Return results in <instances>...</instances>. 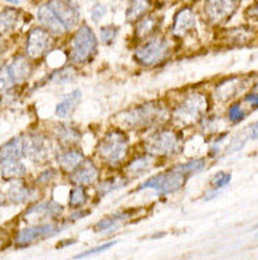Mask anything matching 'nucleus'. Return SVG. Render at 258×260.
I'll return each instance as SVG.
<instances>
[{
  "label": "nucleus",
  "mask_w": 258,
  "mask_h": 260,
  "mask_svg": "<svg viewBox=\"0 0 258 260\" xmlns=\"http://www.w3.org/2000/svg\"><path fill=\"white\" fill-rule=\"evenodd\" d=\"M4 203H6V197H4V194H0V206L3 205Z\"/></svg>",
  "instance_id": "nucleus-42"
},
{
  "label": "nucleus",
  "mask_w": 258,
  "mask_h": 260,
  "mask_svg": "<svg viewBox=\"0 0 258 260\" xmlns=\"http://www.w3.org/2000/svg\"><path fill=\"white\" fill-rule=\"evenodd\" d=\"M96 50H97V38L95 33L89 26L83 25L73 36L69 58L73 63H84L96 54Z\"/></svg>",
  "instance_id": "nucleus-1"
},
{
  "label": "nucleus",
  "mask_w": 258,
  "mask_h": 260,
  "mask_svg": "<svg viewBox=\"0 0 258 260\" xmlns=\"http://www.w3.org/2000/svg\"><path fill=\"white\" fill-rule=\"evenodd\" d=\"M34 196V190L30 188L25 187L24 184H16L12 185L8 192V199L15 204H22L33 199Z\"/></svg>",
  "instance_id": "nucleus-23"
},
{
  "label": "nucleus",
  "mask_w": 258,
  "mask_h": 260,
  "mask_svg": "<svg viewBox=\"0 0 258 260\" xmlns=\"http://www.w3.org/2000/svg\"><path fill=\"white\" fill-rule=\"evenodd\" d=\"M50 38L46 30L41 28H34L30 30L26 42V53L30 58H40L49 48Z\"/></svg>",
  "instance_id": "nucleus-10"
},
{
  "label": "nucleus",
  "mask_w": 258,
  "mask_h": 260,
  "mask_svg": "<svg viewBox=\"0 0 258 260\" xmlns=\"http://www.w3.org/2000/svg\"><path fill=\"white\" fill-rule=\"evenodd\" d=\"M168 49V41L165 38H152L151 41L138 49L135 57L140 63L145 66H154L167 57Z\"/></svg>",
  "instance_id": "nucleus-6"
},
{
  "label": "nucleus",
  "mask_w": 258,
  "mask_h": 260,
  "mask_svg": "<svg viewBox=\"0 0 258 260\" xmlns=\"http://www.w3.org/2000/svg\"><path fill=\"white\" fill-rule=\"evenodd\" d=\"M63 208L57 203H42L38 205L32 206L30 209H28L26 216H33L35 218H54L62 214Z\"/></svg>",
  "instance_id": "nucleus-16"
},
{
  "label": "nucleus",
  "mask_w": 258,
  "mask_h": 260,
  "mask_svg": "<svg viewBox=\"0 0 258 260\" xmlns=\"http://www.w3.org/2000/svg\"><path fill=\"white\" fill-rule=\"evenodd\" d=\"M152 163H154V159H152L151 155L140 156V158L135 159L134 162L130 163V166L127 167V171H129V174L132 175V176H138V175L147 171L148 168L152 166Z\"/></svg>",
  "instance_id": "nucleus-25"
},
{
  "label": "nucleus",
  "mask_w": 258,
  "mask_h": 260,
  "mask_svg": "<svg viewBox=\"0 0 258 260\" xmlns=\"http://www.w3.org/2000/svg\"><path fill=\"white\" fill-rule=\"evenodd\" d=\"M63 230V226L53 225V223H48V225H38V226H30V228L22 229L16 237V244L19 247H24L28 244L33 243L34 241L42 238H50L53 235L59 234Z\"/></svg>",
  "instance_id": "nucleus-8"
},
{
  "label": "nucleus",
  "mask_w": 258,
  "mask_h": 260,
  "mask_svg": "<svg viewBox=\"0 0 258 260\" xmlns=\"http://www.w3.org/2000/svg\"><path fill=\"white\" fill-rule=\"evenodd\" d=\"M57 136L60 142H63L64 145H72L78 142L80 138L79 130L71 126H60L57 132Z\"/></svg>",
  "instance_id": "nucleus-26"
},
{
  "label": "nucleus",
  "mask_w": 258,
  "mask_h": 260,
  "mask_svg": "<svg viewBox=\"0 0 258 260\" xmlns=\"http://www.w3.org/2000/svg\"><path fill=\"white\" fill-rule=\"evenodd\" d=\"M7 67H8V71H10L15 84L28 79L29 75H30V71H32L30 70V64L24 57L15 58Z\"/></svg>",
  "instance_id": "nucleus-19"
},
{
  "label": "nucleus",
  "mask_w": 258,
  "mask_h": 260,
  "mask_svg": "<svg viewBox=\"0 0 258 260\" xmlns=\"http://www.w3.org/2000/svg\"><path fill=\"white\" fill-rule=\"evenodd\" d=\"M253 15H254L255 17H258V3H257V6H255V8H254V13H253Z\"/></svg>",
  "instance_id": "nucleus-43"
},
{
  "label": "nucleus",
  "mask_w": 258,
  "mask_h": 260,
  "mask_svg": "<svg viewBox=\"0 0 258 260\" xmlns=\"http://www.w3.org/2000/svg\"><path fill=\"white\" fill-rule=\"evenodd\" d=\"M114 244H116V242H109V243L101 244V246H97V247L92 248V250L85 251V252H83V254L78 255V256H76V259H80V257H87V256H91V255H95V254H100V252H104V251H106L107 248H110L112 246H114Z\"/></svg>",
  "instance_id": "nucleus-36"
},
{
  "label": "nucleus",
  "mask_w": 258,
  "mask_h": 260,
  "mask_svg": "<svg viewBox=\"0 0 258 260\" xmlns=\"http://www.w3.org/2000/svg\"><path fill=\"white\" fill-rule=\"evenodd\" d=\"M164 114L165 111L161 105L156 103H148L127 113H123L121 118L130 127H147L155 124L156 121L161 120Z\"/></svg>",
  "instance_id": "nucleus-2"
},
{
  "label": "nucleus",
  "mask_w": 258,
  "mask_h": 260,
  "mask_svg": "<svg viewBox=\"0 0 258 260\" xmlns=\"http://www.w3.org/2000/svg\"><path fill=\"white\" fill-rule=\"evenodd\" d=\"M257 88H258V84H257Z\"/></svg>",
  "instance_id": "nucleus-45"
},
{
  "label": "nucleus",
  "mask_w": 258,
  "mask_h": 260,
  "mask_svg": "<svg viewBox=\"0 0 258 260\" xmlns=\"http://www.w3.org/2000/svg\"><path fill=\"white\" fill-rule=\"evenodd\" d=\"M148 10V2L147 0H132L130 4L129 10H127V20L129 21H134V20L139 19L143 13Z\"/></svg>",
  "instance_id": "nucleus-27"
},
{
  "label": "nucleus",
  "mask_w": 258,
  "mask_h": 260,
  "mask_svg": "<svg viewBox=\"0 0 258 260\" xmlns=\"http://www.w3.org/2000/svg\"><path fill=\"white\" fill-rule=\"evenodd\" d=\"M207 109V100L201 93L189 96L174 112V118L179 124L190 125L201 117Z\"/></svg>",
  "instance_id": "nucleus-5"
},
{
  "label": "nucleus",
  "mask_w": 258,
  "mask_h": 260,
  "mask_svg": "<svg viewBox=\"0 0 258 260\" xmlns=\"http://www.w3.org/2000/svg\"><path fill=\"white\" fill-rule=\"evenodd\" d=\"M25 155V141L22 137H16L7 142L2 149H0V159H20Z\"/></svg>",
  "instance_id": "nucleus-17"
},
{
  "label": "nucleus",
  "mask_w": 258,
  "mask_h": 260,
  "mask_svg": "<svg viewBox=\"0 0 258 260\" xmlns=\"http://www.w3.org/2000/svg\"><path fill=\"white\" fill-rule=\"evenodd\" d=\"M177 168L188 176V175H193V174H197V172H201L202 170L205 168V160H203V159H195V160H193V162L190 163L179 165Z\"/></svg>",
  "instance_id": "nucleus-31"
},
{
  "label": "nucleus",
  "mask_w": 258,
  "mask_h": 260,
  "mask_svg": "<svg viewBox=\"0 0 258 260\" xmlns=\"http://www.w3.org/2000/svg\"><path fill=\"white\" fill-rule=\"evenodd\" d=\"M186 175L181 172L178 168H174L172 171L164 172V174L156 175L154 178L148 179L145 183L140 185V189L151 188V189L158 190L160 193H172L182 187L185 183Z\"/></svg>",
  "instance_id": "nucleus-4"
},
{
  "label": "nucleus",
  "mask_w": 258,
  "mask_h": 260,
  "mask_svg": "<svg viewBox=\"0 0 258 260\" xmlns=\"http://www.w3.org/2000/svg\"><path fill=\"white\" fill-rule=\"evenodd\" d=\"M7 2H10V3H12V4H19L20 3V0H7Z\"/></svg>",
  "instance_id": "nucleus-44"
},
{
  "label": "nucleus",
  "mask_w": 258,
  "mask_h": 260,
  "mask_svg": "<svg viewBox=\"0 0 258 260\" xmlns=\"http://www.w3.org/2000/svg\"><path fill=\"white\" fill-rule=\"evenodd\" d=\"M12 86H15V82H13L12 76L8 71V67L6 66L0 70V91H6Z\"/></svg>",
  "instance_id": "nucleus-33"
},
{
  "label": "nucleus",
  "mask_w": 258,
  "mask_h": 260,
  "mask_svg": "<svg viewBox=\"0 0 258 260\" xmlns=\"http://www.w3.org/2000/svg\"><path fill=\"white\" fill-rule=\"evenodd\" d=\"M98 178V170L92 162L80 163L75 168V172L71 176V180L78 185L93 184Z\"/></svg>",
  "instance_id": "nucleus-13"
},
{
  "label": "nucleus",
  "mask_w": 258,
  "mask_h": 260,
  "mask_svg": "<svg viewBox=\"0 0 258 260\" xmlns=\"http://www.w3.org/2000/svg\"><path fill=\"white\" fill-rule=\"evenodd\" d=\"M249 136H250V138H253V140L258 141V122H255V124L249 126Z\"/></svg>",
  "instance_id": "nucleus-40"
},
{
  "label": "nucleus",
  "mask_w": 258,
  "mask_h": 260,
  "mask_svg": "<svg viewBox=\"0 0 258 260\" xmlns=\"http://www.w3.org/2000/svg\"><path fill=\"white\" fill-rule=\"evenodd\" d=\"M17 19V12L13 8H7V10L0 12V35H4L8 30L15 26Z\"/></svg>",
  "instance_id": "nucleus-24"
},
{
  "label": "nucleus",
  "mask_w": 258,
  "mask_h": 260,
  "mask_svg": "<svg viewBox=\"0 0 258 260\" xmlns=\"http://www.w3.org/2000/svg\"><path fill=\"white\" fill-rule=\"evenodd\" d=\"M145 147L152 155H173L179 147V140L173 132H160L148 140Z\"/></svg>",
  "instance_id": "nucleus-7"
},
{
  "label": "nucleus",
  "mask_w": 258,
  "mask_h": 260,
  "mask_svg": "<svg viewBox=\"0 0 258 260\" xmlns=\"http://www.w3.org/2000/svg\"><path fill=\"white\" fill-rule=\"evenodd\" d=\"M231 181V175L224 174V172H219V174L215 175V178L212 179V185H214L215 189H219V188H223L226 185L230 184Z\"/></svg>",
  "instance_id": "nucleus-35"
},
{
  "label": "nucleus",
  "mask_w": 258,
  "mask_h": 260,
  "mask_svg": "<svg viewBox=\"0 0 258 260\" xmlns=\"http://www.w3.org/2000/svg\"><path fill=\"white\" fill-rule=\"evenodd\" d=\"M105 13H106V8H105L104 6H101V4H97V6L93 7V10H92L91 12V16L95 21H98V20H101L105 16Z\"/></svg>",
  "instance_id": "nucleus-37"
},
{
  "label": "nucleus",
  "mask_w": 258,
  "mask_h": 260,
  "mask_svg": "<svg viewBox=\"0 0 258 260\" xmlns=\"http://www.w3.org/2000/svg\"><path fill=\"white\" fill-rule=\"evenodd\" d=\"M83 160H84V156H83L82 151L76 149L66 150V151L58 155V163L66 171H72V170H75Z\"/></svg>",
  "instance_id": "nucleus-21"
},
{
  "label": "nucleus",
  "mask_w": 258,
  "mask_h": 260,
  "mask_svg": "<svg viewBox=\"0 0 258 260\" xmlns=\"http://www.w3.org/2000/svg\"><path fill=\"white\" fill-rule=\"evenodd\" d=\"M236 10L235 0H207L206 13L212 21H224Z\"/></svg>",
  "instance_id": "nucleus-11"
},
{
  "label": "nucleus",
  "mask_w": 258,
  "mask_h": 260,
  "mask_svg": "<svg viewBox=\"0 0 258 260\" xmlns=\"http://www.w3.org/2000/svg\"><path fill=\"white\" fill-rule=\"evenodd\" d=\"M129 149L127 137L121 132H110L98 146V154L109 163H118L126 156Z\"/></svg>",
  "instance_id": "nucleus-3"
},
{
  "label": "nucleus",
  "mask_w": 258,
  "mask_h": 260,
  "mask_svg": "<svg viewBox=\"0 0 258 260\" xmlns=\"http://www.w3.org/2000/svg\"><path fill=\"white\" fill-rule=\"evenodd\" d=\"M130 218V213H120V214H116V216L106 217V218L101 219L100 222L96 225V230L100 233H112L114 230L120 228L121 223L125 221V219Z\"/></svg>",
  "instance_id": "nucleus-22"
},
{
  "label": "nucleus",
  "mask_w": 258,
  "mask_h": 260,
  "mask_svg": "<svg viewBox=\"0 0 258 260\" xmlns=\"http://www.w3.org/2000/svg\"><path fill=\"white\" fill-rule=\"evenodd\" d=\"M54 174H55V172H54L53 170H48V171L42 174V176L40 178V181H41V183H49V181L54 178Z\"/></svg>",
  "instance_id": "nucleus-39"
},
{
  "label": "nucleus",
  "mask_w": 258,
  "mask_h": 260,
  "mask_svg": "<svg viewBox=\"0 0 258 260\" xmlns=\"http://www.w3.org/2000/svg\"><path fill=\"white\" fill-rule=\"evenodd\" d=\"M25 141V155L34 162H40L48 156L50 151V145L48 140H45L42 136H30L24 138Z\"/></svg>",
  "instance_id": "nucleus-12"
},
{
  "label": "nucleus",
  "mask_w": 258,
  "mask_h": 260,
  "mask_svg": "<svg viewBox=\"0 0 258 260\" xmlns=\"http://www.w3.org/2000/svg\"><path fill=\"white\" fill-rule=\"evenodd\" d=\"M125 184H126V179L113 178L110 179V180H106L104 181V183H101L97 188V192L100 193L101 197H104L105 194L110 193V192H113V190L125 187Z\"/></svg>",
  "instance_id": "nucleus-28"
},
{
  "label": "nucleus",
  "mask_w": 258,
  "mask_h": 260,
  "mask_svg": "<svg viewBox=\"0 0 258 260\" xmlns=\"http://www.w3.org/2000/svg\"><path fill=\"white\" fill-rule=\"evenodd\" d=\"M228 118H230L232 122H235V124H237V122H240V121H242L245 118V112L242 111L241 105H240L239 103H236V104H233L232 107H231L230 111H228Z\"/></svg>",
  "instance_id": "nucleus-34"
},
{
  "label": "nucleus",
  "mask_w": 258,
  "mask_h": 260,
  "mask_svg": "<svg viewBox=\"0 0 258 260\" xmlns=\"http://www.w3.org/2000/svg\"><path fill=\"white\" fill-rule=\"evenodd\" d=\"M118 28L117 26H104V28H101L100 30V38L101 41L104 42V44H110L116 40L117 35H118Z\"/></svg>",
  "instance_id": "nucleus-32"
},
{
  "label": "nucleus",
  "mask_w": 258,
  "mask_h": 260,
  "mask_svg": "<svg viewBox=\"0 0 258 260\" xmlns=\"http://www.w3.org/2000/svg\"><path fill=\"white\" fill-rule=\"evenodd\" d=\"M37 15L40 22L50 32L55 33V35H62V33H64V30H67L63 24L59 21V19L54 15V12L50 10L49 6L40 7Z\"/></svg>",
  "instance_id": "nucleus-15"
},
{
  "label": "nucleus",
  "mask_w": 258,
  "mask_h": 260,
  "mask_svg": "<svg viewBox=\"0 0 258 260\" xmlns=\"http://www.w3.org/2000/svg\"><path fill=\"white\" fill-rule=\"evenodd\" d=\"M80 99H82V91L79 89H75L71 93L66 96V98L57 105L55 108V114H57L59 118H67L69 117L72 112L75 111V108L79 104Z\"/></svg>",
  "instance_id": "nucleus-18"
},
{
  "label": "nucleus",
  "mask_w": 258,
  "mask_h": 260,
  "mask_svg": "<svg viewBox=\"0 0 258 260\" xmlns=\"http://www.w3.org/2000/svg\"><path fill=\"white\" fill-rule=\"evenodd\" d=\"M245 102L249 103V104L252 105V107H258V93H249L248 96L245 98Z\"/></svg>",
  "instance_id": "nucleus-38"
},
{
  "label": "nucleus",
  "mask_w": 258,
  "mask_h": 260,
  "mask_svg": "<svg viewBox=\"0 0 258 260\" xmlns=\"http://www.w3.org/2000/svg\"><path fill=\"white\" fill-rule=\"evenodd\" d=\"M26 172L25 166L19 162V159H6L2 160V176L3 179H16L22 178Z\"/></svg>",
  "instance_id": "nucleus-20"
},
{
  "label": "nucleus",
  "mask_w": 258,
  "mask_h": 260,
  "mask_svg": "<svg viewBox=\"0 0 258 260\" xmlns=\"http://www.w3.org/2000/svg\"><path fill=\"white\" fill-rule=\"evenodd\" d=\"M48 6L66 29L78 25L80 13L72 0H50Z\"/></svg>",
  "instance_id": "nucleus-9"
},
{
  "label": "nucleus",
  "mask_w": 258,
  "mask_h": 260,
  "mask_svg": "<svg viewBox=\"0 0 258 260\" xmlns=\"http://www.w3.org/2000/svg\"><path fill=\"white\" fill-rule=\"evenodd\" d=\"M155 28H156V20L154 17H147V19H143L139 22L138 28H136V35L140 38L147 37L148 35L154 32Z\"/></svg>",
  "instance_id": "nucleus-30"
},
{
  "label": "nucleus",
  "mask_w": 258,
  "mask_h": 260,
  "mask_svg": "<svg viewBox=\"0 0 258 260\" xmlns=\"http://www.w3.org/2000/svg\"><path fill=\"white\" fill-rule=\"evenodd\" d=\"M85 214H88V212L87 210H79V212L73 213V214H71V219L72 221H75V219H80L83 218V216H85Z\"/></svg>",
  "instance_id": "nucleus-41"
},
{
  "label": "nucleus",
  "mask_w": 258,
  "mask_h": 260,
  "mask_svg": "<svg viewBox=\"0 0 258 260\" xmlns=\"http://www.w3.org/2000/svg\"><path fill=\"white\" fill-rule=\"evenodd\" d=\"M194 22L195 17L193 11L190 8H183V10H181L176 15L172 33L176 37H182V36H185L194 26Z\"/></svg>",
  "instance_id": "nucleus-14"
},
{
  "label": "nucleus",
  "mask_w": 258,
  "mask_h": 260,
  "mask_svg": "<svg viewBox=\"0 0 258 260\" xmlns=\"http://www.w3.org/2000/svg\"><path fill=\"white\" fill-rule=\"evenodd\" d=\"M85 201H87V194H85V190L82 185L75 187L71 190L68 203L69 206H72V208H79V206H82Z\"/></svg>",
  "instance_id": "nucleus-29"
}]
</instances>
